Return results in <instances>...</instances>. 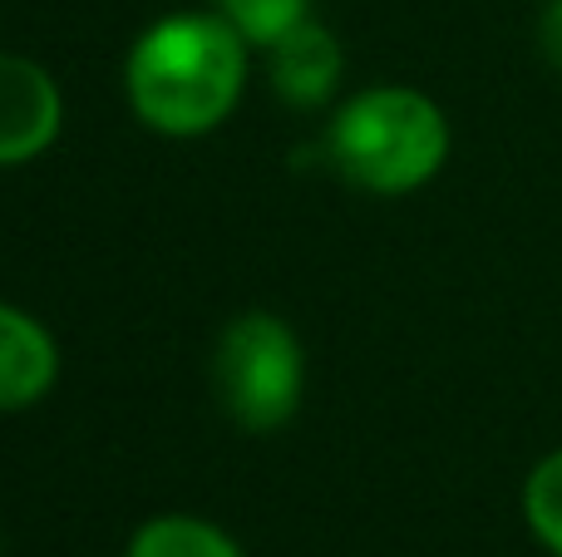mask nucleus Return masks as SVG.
Instances as JSON below:
<instances>
[{
  "mask_svg": "<svg viewBox=\"0 0 562 557\" xmlns=\"http://www.w3.org/2000/svg\"><path fill=\"white\" fill-rule=\"evenodd\" d=\"M124 84L154 134H213L243 99L247 39L223 15H168L138 35Z\"/></svg>",
  "mask_w": 562,
  "mask_h": 557,
  "instance_id": "obj_1",
  "label": "nucleus"
},
{
  "mask_svg": "<svg viewBox=\"0 0 562 557\" xmlns=\"http://www.w3.org/2000/svg\"><path fill=\"white\" fill-rule=\"evenodd\" d=\"M326 154L366 193H415L445 168L449 124L419 89L380 84L346 99L326 134Z\"/></svg>",
  "mask_w": 562,
  "mask_h": 557,
  "instance_id": "obj_2",
  "label": "nucleus"
},
{
  "mask_svg": "<svg viewBox=\"0 0 562 557\" xmlns=\"http://www.w3.org/2000/svg\"><path fill=\"white\" fill-rule=\"evenodd\" d=\"M217 400L243 430H277L296 414L301 385H306V361L286 321L267 311L237 316L217 341L213 361Z\"/></svg>",
  "mask_w": 562,
  "mask_h": 557,
  "instance_id": "obj_3",
  "label": "nucleus"
},
{
  "mask_svg": "<svg viewBox=\"0 0 562 557\" xmlns=\"http://www.w3.org/2000/svg\"><path fill=\"white\" fill-rule=\"evenodd\" d=\"M65 99L49 69L25 55H0V168L40 158L59 138Z\"/></svg>",
  "mask_w": 562,
  "mask_h": 557,
  "instance_id": "obj_4",
  "label": "nucleus"
},
{
  "mask_svg": "<svg viewBox=\"0 0 562 557\" xmlns=\"http://www.w3.org/2000/svg\"><path fill=\"white\" fill-rule=\"evenodd\" d=\"M59 375V351L30 311L0 302V414L45 400Z\"/></svg>",
  "mask_w": 562,
  "mask_h": 557,
  "instance_id": "obj_5",
  "label": "nucleus"
},
{
  "mask_svg": "<svg viewBox=\"0 0 562 557\" xmlns=\"http://www.w3.org/2000/svg\"><path fill=\"white\" fill-rule=\"evenodd\" d=\"M340 69H346V55H340L336 35L316 20H301L291 35H281L272 45V84L296 109H311L336 94Z\"/></svg>",
  "mask_w": 562,
  "mask_h": 557,
  "instance_id": "obj_6",
  "label": "nucleus"
},
{
  "mask_svg": "<svg viewBox=\"0 0 562 557\" xmlns=\"http://www.w3.org/2000/svg\"><path fill=\"white\" fill-rule=\"evenodd\" d=\"M128 557H243V553H237V543L227 538L223 528H213V523L168 513V519H154L134 533Z\"/></svg>",
  "mask_w": 562,
  "mask_h": 557,
  "instance_id": "obj_7",
  "label": "nucleus"
},
{
  "mask_svg": "<svg viewBox=\"0 0 562 557\" xmlns=\"http://www.w3.org/2000/svg\"><path fill=\"white\" fill-rule=\"evenodd\" d=\"M217 15L247 39V45L272 49L281 35L301 25L306 15V0H217Z\"/></svg>",
  "mask_w": 562,
  "mask_h": 557,
  "instance_id": "obj_8",
  "label": "nucleus"
},
{
  "mask_svg": "<svg viewBox=\"0 0 562 557\" xmlns=\"http://www.w3.org/2000/svg\"><path fill=\"white\" fill-rule=\"evenodd\" d=\"M524 513H528V528L538 533V543L562 557V450L548 454V459L528 474Z\"/></svg>",
  "mask_w": 562,
  "mask_h": 557,
  "instance_id": "obj_9",
  "label": "nucleus"
},
{
  "mask_svg": "<svg viewBox=\"0 0 562 557\" xmlns=\"http://www.w3.org/2000/svg\"><path fill=\"white\" fill-rule=\"evenodd\" d=\"M538 39H543V55L562 69V0H553V5L543 10V25H538Z\"/></svg>",
  "mask_w": 562,
  "mask_h": 557,
  "instance_id": "obj_10",
  "label": "nucleus"
}]
</instances>
